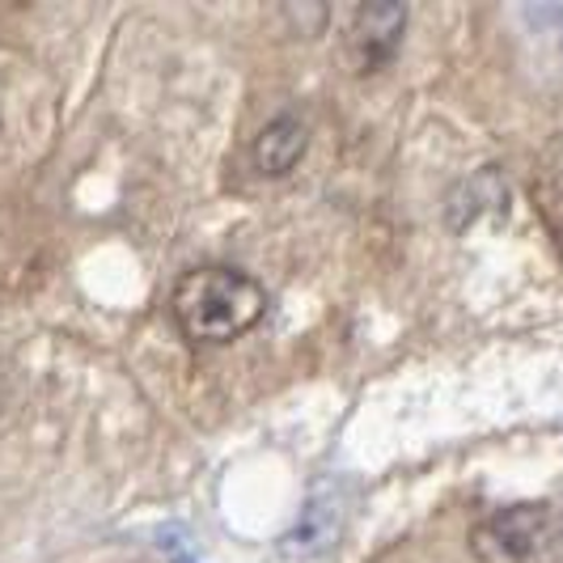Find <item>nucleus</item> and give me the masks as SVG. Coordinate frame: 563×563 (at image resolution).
I'll return each mask as SVG.
<instances>
[{
  "mask_svg": "<svg viewBox=\"0 0 563 563\" xmlns=\"http://www.w3.org/2000/svg\"><path fill=\"white\" fill-rule=\"evenodd\" d=\"M174 563H191V560H187V555H178V560H174Z\"/></svg>",
  "mask_w": 563,
  "mask_h": 563,
  "instance_id": "39448f33",
  "label": "nucleus"
},
{
  "mask_svg": "<svg viewBox=\"0 0 563 563\" xmlns=\"http://www.w3.org/2000/svg\"><path fill=\"white\" fill-rule=\"evenodd\" d=\"M407 34V4H361L347 22V64L356 77L382 73L402 47Z\"/></svg>",
  "mask_w": 563,
  "mask_h": 563,
  "instance_id": "7ed1b4c3",
  "label": "nucleus"
},
{
  "mask_svg": "<svg viewBox=\"0 0 563 563\" xmlns=\"http://www.w3.org/2000/svg\"><path fill=\"white\" fill-rule=\"evenodd\" d=\"M310 153V128L297 114H276L251 144V162L263 178H288Z\"/></svg>",
  "mask_w": 563,
  "mask_h": 563,
  "instance_id": "20e7f679",
  "label": "nucleus"
},
{
  "mask_svg": "<svg viewBox=\"0 0 563 563\" xmlns=\"http://www.w3.org/2000/svg\"><path fill=\"white\" fill-rule=\"evenodd\" d=\"M169 313L191 343L221 347L263 322L267 288L242 267L203 263V267H191L178 276L174 292H169Z\"/></svg>",
  "mask_w": 563,
  "mask_h": 563,
  "instance_id": "f257e3e1",
  "label": "nucleus"
},
{
  "mask_svg": "<svg viewBox=\"0 0 563 563\" xmlns=\"http://www.w3.org/2000/svg\"><path fill=\"white\" fill-rule=\"evenodd\" d=\"M479 563H555L563 551V521L551 505H508L487 512L471 530Z\"/></svg>",
  "mask_w": 563,
  "mask_h": 563,
  "instance_id": "f03ea898",
  "label": "nucleus"
}]
</instances>
